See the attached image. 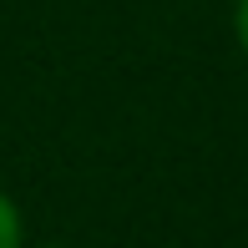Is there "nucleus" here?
Wrapping results in <instances>:
<instances>
[{
  "label": "nucleus",
  "instance_id": "obj_2",
  "mask_svg": "<svg viewBox=\"0 0 248 248\" xmlns=\"http://www.w3.org/2000/svg\"><path fill=\"white\" fill-rule=\"evenodd\" d=\"M233 36H238V51L248 56V0L233 5Z\"/></svg>",
  "mask_w": 248,
  "mask_h": 248
},
{
  "label": "nucleus",
  "instance_id": "obj_3",
  "mask_svg": "<svg viewBox=\"0 0 248 248\" xmlns=\"http://www.w3.org/2000/svg\"><path fill=\"white\" fill-rule=\"evenodd\" d=\"M26 248H66V243H26Z\"/></svg>",
  "mask_w": 248,
  "mask_h": 248
},
{
  "label": "nucleus",
  "instance_id": "obj_1",
  "mask_svg": "<svg viewBox=\"0 0 248 248\" xmlns=\"http://www.w3.org/2000/svg\"><path fill=\"white\" fill-rule=\"evenodd\" d=\"M0 248H26V218L10 193H0Z\"/></svg>",
  "mask_w": 248,
  "mask_h": 248
}]
</instances>
